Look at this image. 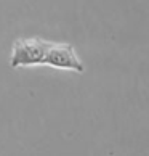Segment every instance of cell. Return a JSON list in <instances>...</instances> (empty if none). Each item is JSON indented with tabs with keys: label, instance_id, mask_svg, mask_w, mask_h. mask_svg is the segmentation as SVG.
Segmentation results:
<instances>
[{
	"label": "cell",
	"instance_id": "7a4b0ae2",
	"mask_svg": "<svg viewBox=\"0 0 149 156\" xmlns=\"http://www.w3.org/2000/svg\"><path fill=\"white\" fill-rule=\"evenodd\" d=\"M45 66L55 68V69H64V71H74V73H83V63L77 56L76 48L71 44H58L51 42L48 51L45 55Z\"/></svg>",
	"mask_w": 149,
	"mask_h": 156
},
{
	"label": "cell",
	"instance_id": "6da1fadb",
	"mask_svg": "<svg viewBox=\"0 0 149 156\" xmlns=\"http://www.w3.org/2000/svg\"><path fill=\"white\" fill-rule=\"evenodd\" d=\"M50 44L51 42H48V40L37 39V37L18 39L13 44V48H11L10 65L13 68L43 65Z\"/></svg>",
	"mask_w": 149,
	"mask_h": 156
}]
</instances>
